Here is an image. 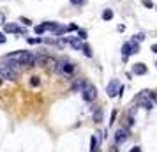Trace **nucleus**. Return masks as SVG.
<instances>
[{"instance_id":"nucleus-1","label":"nucleus","mask_w":157,"mask_h":152,"mask_svg":"<svg viewBox=\"0 0 157 152\" xmlns=\"http://www.w3.org/2000/svg\"><path fill=\"white\" fill-rule=\"evenodd\" d=\"M6 60H13V62H18L21 64L23 67L25 65H34V60H36V55L30 53V51H16V53H9L6 55Z\"/></svg>"},{"instance_id":"nucleus-2","label":"nucleus","mask_w":157,"mask_h":152,"mask_svg":"<svg viewBox=\"0 0 157 152\" xmlns=\"http://www.w3.org/2000/svg\"><path fill=\"white\" fill-rule=\"evenodd\" d=\"M0 76L4 78V80H7V81H18V78H20V72L14 71L13 67L9 64H4L0 65Z\"/></svg>"},{"instance_id":"nucleus-3","label":"nucleus","mask_w":157,"mask_h":152,"mask_svg":"<svg viewBox=\"0 0 157 152\" xmlns=\"http://www.w3.org/2000/svg\"><path fill=\"white\" fill-rule=\"evenodd\" d=\"M34 65L51 69L53 65H57V60H55L53 57H48V55H39V57H36V60H34Z\"/></svg>"},{"instance_id":"nucleus-4","label":"nucleus","mask_w":157,"mask_h":152,"mask_svg":"<svg viewBox=\"0 0 157 152\" xmlns=\"http://www.w3.org/2000/svg\"><path fill=\"white\" fill-rule=\"evenodd\" d=\"M81 94H83V99L86 103H92L97 97V88L94 87L92 83H86L85 87H83V90H81Z\"/></svg>"},{"instance_id":"nucleus-5","label":"nucleus","mask_w":157,"mask_h":152,"mask_svg":"<svg viewBox=\"0 0 157 152\" xmlns=\"http://www.w3.org/2000/svg\"><path fill=\"white\" fill-rule=\"evenodd\" d=\"M58 69L64 72V74H72V72L76 71V65L71 64V62H65V60H62V62H57V71H58Z\"/></svg>"},{"instance_id":"nucleus-6","label":"nucleus","mask_w":157,"mask_h":152,"mask_svg":"<svg viewBox=\"0 0 157 152\" xmlns=\"http://www.w3.org/2000/svg\"><path fill=\"white\" fill-rule=\"evenodd\" d=\"M127 138H129V131L122 127V129H118L117 133H115V140H113V143H115V145H120V143H124V142H125Z\"/></svg>"},{"instance_id":"nucleus-7","label":"nucleus","mask_w":157,"mask_h":152,"mask_svg":"<svg viewBox=\"0 0 157 152\" xmlns=\"http://www.w3.org/2000/svg\"><path fill=\"white\" fill-rule=\"evenodd\" d=\"M118 88H120V81L118 80H111L109 81V85H108L106 92L109 97H115V95H118Z\"/></svg>"},{"instance_id":"nucleus-8","label":"nucleus","mask_w":157,"mask_h":152,"mask_svg":"<svg viewBox=\"0 0 157 152\" xmlns=\"http://www.w3.org/2000/svg\"><path fill=\"white\" fill-rule=\"evenodd\" d=\"M4 32L6 34H21L23 29H20L16 23H4Z\"/></svg>"},{"instance_id":"nucleus-9","label":"nucleus","mask_w":157,"mask_h":152,"mask_svg":"<svg viewBox=\"0 0 157 152\" xmlns=\"http://www.w3.org/2000/svg\"><path fill=\"white\" fill-rule=\"evenodd\" d=\"M65 41L71 44L74 50H81V48H83V43H81L79 37H65Z\"/></svg>"},{"instance_id":"nucleus-10","label":"nucleus","mask_w":157,"mask_h":152,"mask_svg":"<svg viewBox=\"0 0 157 152\" xmlns=\"http://www.w3.org/2000/svg\"><path fill=\"white\" fill-rule=\"evenodd\" d=\"M85 85H86V80H85V78H78V80L72 81V90H74V92H81Z\"/></svg>"},{"instance_id":"nucleus-11","label":"nucleus","mask_w":157,"mask_h":152,"mask_svg":"<svg viewBox=\"0 0 157 152\" xmlns=\"http://www.w3.org/2000/svg\"><path fill=\"white\" fill-rule=\"evenodd\" d=\"M132 74H147V65L145 64H134V67H132Z\"/></svg>"},{"instance_id":"nucleus-12","label":"nucleus","mask_w":157,"mask_h":152,"mask_svg":"<svg viewBox=\"0 0 157 152\" xmlns=\"http://www.w3.org/2000/svg\"><path fill=\"white\" fill-rule=\"evenodd\" d=\"M102 117H104V111H102V108H97L95 111H94L92 119H94V122H95V124H99V122H102Z\"/></svg>"},{"instance_id":"nucleus-13","label":"nucleus","mask_w":157,"mask_h":152,"mask_svg":"<svg viewBox=\"0 0 157 152\" xmlns=\"http://www.w3.org/2000/svg\"><path fill=\"white\" fill-rule=\"evenodd\" d=\"M122 55H124V60H127L129 55H132L131 53V43H124V46H122Z\"/></svg>"},{"instance_id":"nucleus-14","label":"nucleus","mask_w":157,"mask_h":152,"mask_svg":"<svg viewBox=\"0 0 157 152\" xmlns=\"http://www.w3.org/2000/svg\"><path fill=\"white\" fill-rule=\"evenodd\" d=\"M65 32H67V27H64V25H58L57 29L53 30V34H55V36H64Z\"/></svg>"},{"instance_id":"nucleus-15","label":"nucleus","mask_w":157,"mask_h":152,"mask_svg":"<svg viewBox=\"0 0 157 152\" xmlns=\"http://www.w3.org/2000/svg\"><path fill=\"white\" fill-rule=\"evenodd\" d=\"M131 43V53L134 55V53H140V44H138V41H129Z\"/></svg>"},{"instance_id":"nucleus-16","label":"nucleus","mask_w":157,"mask_h":152,"mask_svg":"<svg viewBox=\"0 0 157 152\" xmlns=\"http://www.w3.org/2000/svg\"><path fill=\"white\" fill-rule=\"evenodd\" d=\"M102 18H104L106 21H109V20L113 18V11H111V9H106V11L102 13Z\"/></svg>"},{"instance_id":"nucleus-17","label":"nucleus","mask_w":157,"mask_h":152,"mask_svg":"<svg viewBox=\"0 0 157 152\" xmlns=\"http://www.w3.org/2000/svg\"><path fill=\"white\" fill-rule=\"evenodd\" d=\"M81 51H83V53H85V55H86L88 58L92 57V48H90L88 44H83V48H81Z\"/></svg>"},{"instance_id":"nucleus-18","label":"nucleus","mask_w":157,"mask_h":152,"mask_svg":"<svg viewBox=\"0 0 157 152\" xmlns=\"http://www.w3.org/2000/svg\"><path fill=\"white\" fill-rule=\"evenodd\" d=\"M27 43L29 44H39V43H43V39H41V37H27Z\"/></svg>"},{"instance_id":"nucleus-19","label":"nucleus","mask_w":157,"mask_h":152,"mask_svg":"<svg viewBox=\"0 0 157 152\" xmlns=\"http://www.w3.org/2000/svg\"><path fill=\"white\" fill-rule=\"evenodd\" d=\"M34 30H36V34H37V36H43L44 32H46V27H44V25H37V27H36Z\"/></svg>"},{"instance_id":"nucleus-20","label":"nucleus","mask_w":157,"mask_h":152,"mask_svg":"<svg viewBox=\"0 0 157 152\" xmlns=\"http://www.w3.org/2000/svg\"><path fill=\"white\" fill-rule=\"evenodd\" d=\"M79 27L76 25V23H71V25H67V32H78Z\"/></svg>"},{"instance_id":"nucleus-21","label":"nucleus","mask_w":157,"mask_h":152,"mask_svg":"<svg viewBox=\"0 0 157 152\" xmlns=\"http://www.w3.org/2000/svg\"><path fill=\"white\" fill-rule=\"evenodd\" d=\"M90 149H92V150L97 149V138L95 136H92V140H90Z\"/></svg>"},{"instance_id":"nucleus-22","label":"nucleus","mask_w":157,"mask_h":152,"mask_svg":"<svg viewBox=\"0 0 157 152\" xmlns=\"http://www.w3.org/2000/svg\"><path fill=\"white\" fill-rule=\"evenodd\" d=\"M78 36H79V39H86V36H88V34H86L85 29H79L78 30Z\"/></svg>"},{"instance_id":"nucleus-23","label":"nucleus","mask_w":157,"mask_h":152,"mask_svg":"<svg viewBox=\"0 0 157 152\" xmlns=\"http://www.w3.org/2000/svg\"><path fill=\"white\" fill-rule=\"evenodd\" d=\"M39 83H41V81H39V78H37V76L30 78V85H34V87H39Z\"/></svg>"},{"instance_id":"nucleus-24","label":"nucleus","mask_w":157,"mask_h":152,"mask_svg":"<svg viewBox=\"0 0 157 152\" xmlns=\"http://www.w3.org/2000/svg\"><path fill=\"white\" fill-rule=\"evenodd\" d=\"M115 119H117V111L113 110V111H111V119H109V126H113L115 124Z\"/></svg>"},{"instance_id":"nucleus-25","label":"nucleus","mask_w":157,"mask_h":152,"mask_svg":"<svg viewBox=\"0 0 157 152\" xmlns=\"http://www.w3.org/2000/svg\"><path fill=\"white\" fill-rule=\"evenodd\" d=\"M136 41H138V43H140V41H145V37H147V36H145V34H136Z\"/></svg>"},{"instance_id":"nucleus-26","label":"nucleus","mask_w":157,"mask_h":152,"mask_svg":"<svg viewBox=\"0 0 157 152\" xmlns=\"http://www.w3.org/2000/svg\"><path fill=\"white\" fill-rule=\"evenodd\" d=\"M4 23H6V14H4V13L0 11V27H2Z\"/></svg>"},{"instance_id":"nucleus-27","label":"nucleus","mask_w":157,"mask_h":152,"mask_svg":"<svg viewBox=\"0 0 157 152\" xmlns=\"http://www.w3.org/2000/svg\"><path fill=\"white\" fill-rule=\"evenodd\" d=\"M20 21H21V23H25V25H30V23H32V21L29 20V18H25V16H21V18H20Z\"/></svg>"},{"instance_id":"nucleus-28","label":"nucleus","mask_w":157,"mask_h":152,"mask_svg":"<svg viewBox=\"0 0 157 152\" xmlns=\"http://www.w3.org/2000/svg\"><path fill=\"white\" fill-rule=\"evenodd\" d=\"M125 124H127L129 127H131V126L134 124V120H132V117H127V119H125Z\"/></svg>"},{"instance_id":"nucleus-29","label":"nucleus","mask_w":157,"mask_h":152,"mask_svg":"<svg viewBox=\"0 0 157 152\" xmlns=\"http://www.w3.org/2000/svg\"><path fill=\"white\" fill-rule=\"evenodd\" d=\"M71 2L74 6H83V4H85V0H71Z\"/></svg>"},{"instance_id":"nucleus-30","label":"nucleus","mask_w":157,"mask_h":152,"mask_svg":"<svg viewBox=\"0 0 157 152\" xmlns=\"http://www.w3.org/2000/svg\"><path fill=\"white\" fill-rule=\"evenodd\" d=\"M6 41H7V39H6V34H2V32H0V44H4Z\"/></svg>"},{"instance_id":"nucleus-31","label":"nucleus","mask_w":157,"mask_h":152,"mask_svg":"<svg viewBox=\"0 0 157 152\" xmlns=\"http://www.w3.org/2000/svg\"><path fill=\"white\" fill-rule=\"evenodd\" d=\"M143 4H145L147 7H154V6H152V0H143Z\"/></svg>"},{"instance_id":"nucleus-32","label":"nucleus","mask_w":157,"mask_h":152,"mask_svg":"<svg viewBox=\"0 0 157 152\" xmlns=\"http://www.w3.org/2000/svg\"><path fill=\"white\" fill-rule=\"evenodd\" d=\"M109 152H118V145H111V149H109Z\"/></svg>"},{"instance_id":"nucleus-33","label":"nucleus","mask_w":157,"mask_h":152,"mask_svg":"<svg viewBox=\"0 0 157 152\" xmlns=\"http://www.w3.org/2000/svg\"><path fill=\"white\" fill-rule=\"evenodd\" d=\"M150 50L154 51V53H157V44H152V48H150Z\"/></svg>"},{"instance_id":"nucleus-34","label":"nucleus","mask_w":157,"mask_h":152,"mask_svg":"<svg viewBox=\"0 0 157 152\" xmlns=\"http://www.w3.org/2000/svg\"><path fill=\"white\" fill-rule=\"evenodd\" d=\"M129 152H141V149H140V147H134L132 150H129Z\"/></svg>"},{"instance_id":"nucleus-35","label":"nucleus","mask_w":157,"mask_h":152,"mask_svg":"<svg viewBox=\"0 0 157 152\" xmlns=\"http://www.w3.org/2000/svg\"><path fill=\"white\" fill-rule=\"evenodd\" d=\"M152 99H154V103L157 104V94H152Z\"/></svg>"},{"instance_id":"nucleus-36","label":"nucleus","mask_w":157,"mask_h":152,"mask_svg":"<svg viewBox=\"0 0 157 152\" xmlns=\"http://www.w3.org/2000/svg\"><path fill=\"white\" fill-rule=\"evenodd\" d=\"M2 81H4V78H2V76H0V87H2Z\"/></svg>"},{"instance_id":"nucleus-37","label":"nucleus","mask_w":157,"mask_h":152,"mask_svg":"<svg viewBox=\"0 0 157 152\" xmlns=\"http://www.w3.org/2000/svg\"><path fill=\"white\" fill-rule=\"evenodd\" d=\"M90 152H101V150H99V149H95V150H90Z\"/></svg>"},{"instance_id":"nucleus-38","label":"nucleus","mask_w":157,"mask_h":152,"mask_svg":"<svg viewBox=\"0 0 157 152\" xmlns=\"http://www.w3.org/2000/svg\"><path fill=\"white\" fill-rule=\"evenodd\" d=\"M155 65H157V64H155Z\"/></svg>"}]
</instances>
